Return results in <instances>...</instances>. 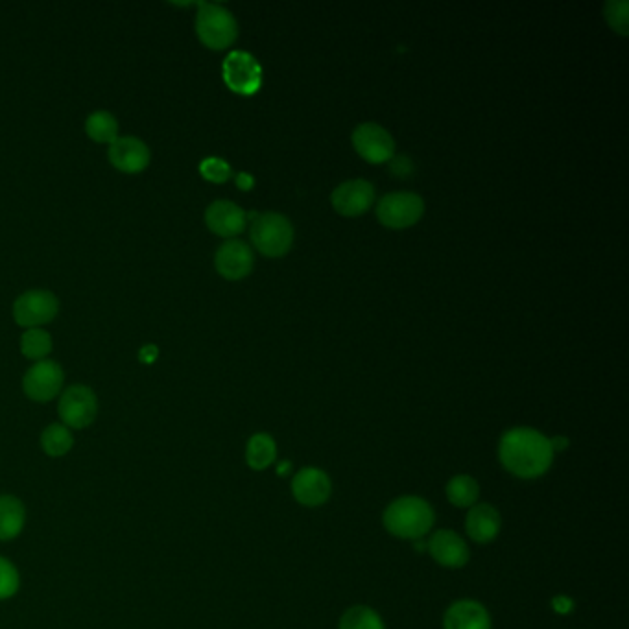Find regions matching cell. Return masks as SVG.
Listing matches in <instances>:
<instances>
[{"mask_svg": "<svg viewBox=\"0 0 629 629\" xmlns=\"http://www.w3.org/2000/svg\"><path fill=\"white\" fill-rule=\"evenodd\" d=\"M554 454L550 440L535 428H511L500 440V462L511 475L526 480L545 475Z\"/></svg>", "mask_w": 629, "mask_h": 629, "instance_id": "obj_1", "label": "cell"}, {"mask_svg": "<svg viewBox=\"0 0 629 629\" xmlns=\"http://www.w3.org/2000/svg\"><path fill=\"white\" fill-rule=\"evenodd\" d=\"M434 524V510L427 500L401 497L393 500L384 511V526L399 539L417 541L430 532Z\"/></svg>", "mask_w": 629, "mask_h": 629, "instance_id": "obj_2", "label": "cell"}, {"mask_svg": "<svg viewBox=\"0 0 629 629\" xmlns=\"http://www.w3.org/2000/svg\"><path fill=\"white\" fill-rule=\"evenodd\" d=\"M196 34L205 47L224 50L237 41V19L220 4L200 2L196 15Z\"/></svg>", "mask_w": 629, "mask_h": 629, "instance_id": "obj_3", "label": "cell"}, {"mask_svg": "<svg viewBox=\"0 0 629 629\" xmlns=\"http://www.w3.org/2000/svg\"><path fill=\"white\" fill-rule=\"evenodd\" d=\"M251 242L255 250L264 257H283L294 244V226L279 213L259 214L250 229Z\"/></svg>", "mask_w": 629, "mask_h": 629, "instance_id": "obj_4", "label": "cell"}, {"mask_svg": "<svg viewBox=\"0 0 629 629\" xmlns=\"http://www.w3.org/2000/svg\"><path fill=\"white\" fill-rule=\"evenodd\" d=\"M58 414L61 423L71 430L91 427L98 416L96 393L84 384H72L60 393Z\"/></svg>", "mask_w": 629, "mask_h": 629, "instance_id": "obj_5", "label": "cell"}, {"mask_svg": "<svg viewBox=\"0 0 629 629\" xmlns=\"http://www.w3.org/2000/svg\"><path fill=\"white\" fill-rule=\"evenodd\" d=\"M425 214V202L414 192H392L379 200L377 218L382 226L406 229L416 226Z\"/></svg>", "mask_w": 629, "mask_h": 629, "instance_id": "obj_6", "label": "cell"}, {"mask_svg": "<svg viewBox=\"0 0 629 629\" xmlns=\"http://www.w3.org/2000/svg\"><path fill=\"white\" fill-rule=\"evenodd\" d=\"M60 312V301L47 290H28L13 303V318L24 329H39L54 320Z\"/></svg>", "mask_w": 629, "mask_h": 629, "instance_id": "obj_7", "label": "cell"}, {"mask_svg": "<svg viewBox=\"0 0 629 629\" xmlns=\"http://www.w3.org/2000/svg\"><path fill=\"white\" fill-rule=\"evenodd\" d=\"M224 82L237 95H255L262 85V67L250 52L235 50L224 60Z\"/></svg>", "mask_w": 629, "mask_h": 629, "instance_id": "obj_8", "label": "cell"}, {"mask_svg": "<svg viewBox=\"0 0 629 629\" xmlns=\"http://www.w3.org/2000/svg\"><path fill=\"white\" fill-rule=\"evenodd\" d=\"M65 373L58 362L41 360L24 373L23 390L28 399L36 403H48L61 393Z\"/></svg>", "mask_w": 629, "mask_h": 629, "instance_id": "obj_9", "label": "cell"}, {"mask_svg": "<svg viewBox=\"0 0 629 629\" xmlns=\"http://www.w3.org/2000/svg\"><path fill=\"white\" fill-rule=\"evenodd\" d=\"M353 146L357 154L371 165L390 163L395 154V139L392 133L375 122H364L353 131Z\"/></svg>", "mask_w": 629, "mask_h": 629, "instance_id": "obj_10", "label": "cell"}, {"mask_svg": "<svg viewBox=\"0 0 629 629\" xmlns=\"http://www.w3.org/2000/svg\"><path fill=\"white\" fill-rule=\"evenodd\" d=\"M331 203L336 213L355 218L375 203V187L366 179H349L333 190Z\"/></svg>", "mask_w": 629, "mask_h": 629, "instance_id": "obj_11", "label": "cell"}, {"mask_svg": "<svg viewBox=\"0 0 629 629\" xmlns=\"http://www.w3.org/2000/svg\"><path fill=\"white\" fill-rule=\"evenodd\" d=\"M253 264L255 257L250 246L237 238H229L214 255L216 272L227 281H240L248 277L253 270Z\"/></svg>", "mask_w": 629, "mask_h": 629, "instance_id": "obj_12", "label": "cell"}, {"mask_svg": "<svg viewBox=\"0 0 629 629\" xmlns=\"http://www.w3.org/2000/svg\"><path fill=\"white\" fill-rule=\"evenodd\" d=\"M331 491H333L331 478L316 467L301 469L292 480L294 499L307 508H316L325 504L331 497Z\"/></svg>", "mask_w": 629, "mask_h": 629, "instance_id": "obj_13", "label": "cell"}, {"mask_svg": "<svg viewBox=\"0 0 629 629\" xmlns=\"http://www.w3.org/2000/svg\"><path fill=\"white\" fill-rule=\"evenodd\" d=\"M111 165L124 174H139L150 165V148L137 137H119L109 144Z\"/></svg>", "mask_w": 629, "mask_h": 629, "instance_id": "obj_14", "label": "cell"}, {"mask_svg": "<svg viewBox=\"0 0 629 629\" xmlns=\"http://www.w3.org/2000/svg\"><path fill=\"white\" fill-rule=\"evenodd\" d=\"M246 222H248L246 213L238 207L237 203L227 202V200L211 203L205 211V224L218 237H237L244 231Z\"/></svg>", "mask_w": 629, "mask_h": 629, "instance_id": "obj_15", "label": "cell"}, {"mask_svg": "<svg viewBox=\"0 0 629 629\" xmlns=\"http://www.w3.org/2000/svg\"><path fill=\"white\" fill-rule=\"evenodd\" d=\"M428 554L447 569H460L469 561V548L460 535L451 530H440L428 539Z\"/></svg>", "mask_w": 629, "mask_h": 629, "instance_id": "obj_16", "label": "cell"}, {"mask_svg": "<svg viewBox=\"0 0 629 629\" xmlns=\"http://www.w3.org/2000/svg\"><path fill=\"white\" fill-rule=\"evenodd\" d=\"M443 626L445 629H491V618L482 604L460 600L447 609Z\"/></svg>", "mask_w": 629, "mask_h": 629, "instance_id": "obj_17", "label": "cell"}, {"mask_svg": "<svg viewBox=\"0 0 629 629\" xmlns=\"http://www.w3.org/2000/svg\"><path fill=\"white\" fill-rule=\"evenodd\" d=\"M500 513L491 504H475L465 519L467 535L476 543H491L500 532Z\"/></svg>", "mask_w": 629, "mask_h": 629, "instance_id": "obj_18", "label": "cell"}, {"mask_svg": "<svg viewBox=\"0 0 629 629\" xmlns=\"http://www.w3.org/2000/svg\"><path fill=\"white\" fill-rule=\"evenodd\" d=\"M26 508L15 495H0V541L8 543L23 534Z\"/></svg>", "mask_w": 629, "mask_h": 629, "instance_id": "obj_19", "label": "cell"}, {"mask_svg": "<svg viewBox=\"0 0 629 629\" xmlns=\"http://www.w3.org/2000/svg\"><path fill=\"white\" fill-rule=\"evenodd\" d=\"M277 458V443L270 434H253L246 445V462L253 471H264L273 465Z\"/></svg>", "mask_w": 629, "mask_h": 629, "instance_id": "obj_20", "label": "cell"}, {"mask_svg": "<svg viewBox=\"0 0 629 629\" xmlns=\"http://www.w3.org/2000/svg\"><path fill=\"white\" fill-rule=\"evenodd\" d=\"M74 436L63 423H52L41 432V449L50 458H63L72 451Z\"/></svg>", "mask_w": 629, "mask_h": 629, "instance_id": "obj_21", "label": "cell"}, {"mask_svg": "<svg viewBox=\"0 0 629 629\" xmlns=\"http://www.w3.org/2000/svg\"><path fill=\"white\" fill-rule=\"evenodd\" d=\"M478 495H480V486L473 476H454L447 484V499L456 508H473Z\"/></svg>", "mask_w": 629, "mask_h": 629, "instance_id": "obj_22", "label": "cell"}, {"mask_svg": "<svg viewBox=\"0 0 629 629\" xmlns=\"http://www.w3.org/2000/svg\"><path fill=\"white\" fill-rule=\"evenodd\" d=\"M85 131L95 143L111 144L119 139V122L109 111H96L87 117Z\"/></svg>", "mask_w": 629, "mask_h": 629, "instance_id": "obj_23", "label": "cell"}, {"mask_svg": "<svg viewBox=\"0 0 629 629\" xmlns=\"http://www.w3.org/2000/svg\"><path fill=\"white\" fill-rule=\"evenodd\" d=\"M21 351L24 357L30 360H36V362L47 360L52 351V338L43 329H26V333L21 338Z\"/></svg>", "mask_w": 629, "mask_h": 629, "instance_id": "obj_24", "label": "cell"}, {"mask_svg": "<svg viewBox=\"0 0 629 629\" xmlns=\"http://www.w3.org/2000/svg\"><path fill=\"white\" fill-rule=\"evenodd\" d=\"M340 629H384V622L371 607L355 606L345 611Z\"/></svg>", "mask_w": 629, "mask_h": 629, "instance_id": "obj_25", "label": "cell"}, {"mask_svg": "<svg viewBox=\"0 0 629 629\" xmlns=\"http://www.w3.org/2000/svg\"><path fill=\"white\" fill-rule=\"evenodd\" d=\"M606 19L609 26L620 34H629V2L628 0H609L606 4Z\"/></svg>", "mask_w": 629, "mask_h": 629, "instance_id": "obj_26", "label": "cell"}, {"mask_svg": "<svg viewBox=\"0 0 629 629\" xmlns=\"http://www.w3.org/2000/svg\"><path fill=\"white\" fill-rule=\"evenodd\" d=\"M21 576L10 559L0 556V600H8L19 591Z\"/></svg>", "mask_w": 629, "mask_h": 629, "instance_id": "obj_27", "label": "cell"}, {"mask_svg": "<svg viewBox=\"0 0 629 629\" xmlns=\"http://www.w3.org/2000/svg\"><path fill=\"white\" fill-rule=\"evenodd\" d=\"M200 172H202L203 178L207 181H213V183H226L227 179L233 176V170L229 167V163L220 157L203 159Z\"/></svg>", "mask_w": 629, "mask_h": 629, "instance_id": "obj_28", "label": "cell"}, {"mask_svg": "<svg viewBox=\"0 0 629 629\" xmlns=\"http://www.w3.org/2000/svg\"><path fill=\"white\" fill-rule=\"evenodd\" d=\"M390 170L397 178H408L414 172V163L408 157L399 155V157H393L392 161H390Z\"/></svg>", "mask_w": 629, "mask_h": 629, "instance_id": "obj_29", "label": "cell"}, {"mask_svg": "<svg viewBox=\"0 0 629 629\" xmlns=\"http://www.w3.org/2000/svg\"><path fill=\"white\" fill-rule=\"evenodd\" d=\"M552 606H554V609H556L558 613H561V615H567V613L572 611L574 604H572V600L567 598V596H556V598L552 600Z\"/></svg>", "mask_w": 629, "mask_h": 629, "instance_id": "obj_30", "label": "cell"}, {"mask_svg": "<svg viewBox=\"0 0 629 629\" xmlns=\"http://www.w3.org/2000/svg\"><path fill=\"white\" fill-rule=\"evenodd\" d=\"M157 355H159V351H157L155 345H144L141 353H139V358L143 360L144 364H152Z\"/></svg>", "mask_w": 629, "mask_h": 629, "instance_id": "obj_31", "label": "cell"}, {"mask_svg": "<svg viewBox=\"0 0 629 629\" xmlns=\"http://www.w3.org/2000/svg\"><path fill=\"white\" fill-rule=\"evenodd\" d=\"M238 189L250 190L253 187V178L250 174H238L237 176Z\"/></svg>", "mask_w": 629, "mask_h": 629, "instance_id": "obj_32", "label": "cell"}, {"mask_svg": "<svg viewBox=\"0 0 629 629\" xmlns=\"http://www.w3.org/2000/svg\"><path fill=\"white\" fill-rule=\"evenodd\" d=\"M550 445H552V451H563L567 445H569V440L567 438H563V436H556L554 440H550Z\"/></svg>", "mask_w": 629, "mask_h": 629, "instance_id": "obj_33", "label": "cell"}, {"mask_svg": "<svg viewBox=\"0 0 629 629\" xmlns=\"http://www.w3.org/2000/svg\"><path fill=\"white\" fill-rule=\"evenodd\" d=\"M290 467H292V463L283 462L281 463V465H279V469H277V473H279V475H285L286 471H290Z\"/></svg>", "mask_w": 629, "mask_h": 629, "instance_id": "obj_34", "label": "cell"}]
</instances>
